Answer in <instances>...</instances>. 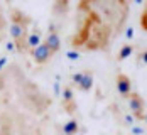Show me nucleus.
Listing matches in <instances>:
<instances>
[{
	"mask_svg": "<svg viewBox=\"0 0 147 135\" xmlns=\"http://www.w3.org/2000/svg\"><path fill=\"white\" fill-rule=\"evenodd\" d=\"M3 30H5V17L0 15V32L3 34ZM0 39H2V37H0Z\"/></svg>",
	"mask_w": 147,
	"mask_h": 135,
	"instance_id": "4468645a",
	"label": "nucleus"
},
{
	"mask_svg": "<svg viewBox=\"0 0 147 135\" xmlns=\"http://www.w3.org/2000/svg\"><path fill=\"white\" fill-rule=\"evenodd\" d=\"M129 108H130V111H132L134 118L144 120V115H146V101H144V98H142L139 93L134 91L132 95L129 96Z\"/></svg>",
	"mask_w": 147,
	"mask_h": 135,
	"instance_id": "7ed1b4c3",
	"label": "nucleus"
},
{
	"mask_svg": "<svg viewBox=\"0 0 147 135\" xmlns=\"http://www.w3.org/2000/svg\"><path fill=\"white\" fill-rule=\"evenodd\" d=\"M10 14V36H12V42L15 44V49L19 52H26L27 51V37H29V29L32 24V17L22 12L17 7H10L9 10Z\"/></svg>",
	"mask_w": 147,
	"mask_h": 135,
	"instance_id": "f03ea898",
	"label": "nucleus"
},
{
	"mask_svg": "<svg viewBox=\"0 0 147 135\" xmlns=\"http://www.w3.org/2000/svg\"><path fill=\"white\" fill-rule=\"evenodd\" d=\"M0 15H3V12H2V7H0Z\"/></svg>",
	"mask_w": 147,
	"mask_h": 135,
	"instance_id": "6ab92c4d",
	"label": "nucleus"
},
{
	"mask_svg": "<svg viewBox=\"0 0 147 135\" xmlns=\"http://www.w3.org/2000/svg\"><path fill=\"white\" fill-rule=\"evenodd\" d=\"M142 122H146V123H147V111H146V115H144V120H142Z\"/></svg>",
	"mask_w": 147,
	"mask_h": 135,
	"instance_id": "a211bd4d",
	"label": "nucleus"
},
{
	"mask_svg": "<svg viewBox=\"0 0 147 135\" xmlns=\"http://www.w3.org/2000/svg\"><path fill=\"white\" fill-rule=\"evenodd\" d=\"M63 106H64V111L73 115L74 110H76V101H74V95H73V88L71 86H64L63 88Z\"/></svg>",
	"mask_w": 147,
	"mask_h": 135,
	"instance_id": "6e6552de",
	"label": "nucleus"
},
{
	"mask_svg": "<svg viewBox=\"0 0 147 135\" xmlns=\"http://www.w3.org/2000/svg\"><path fill=\"white\" fill-rule=\"evenodd\" d=\"M44 44L49 47V51L53 54L59 52V49H61V37H59V32L54 26H51L49 30H47V34H46V37H44Z\"/></svg>",
	"mask_w": 147,
	"mask_h": 135,
	"instance_id": "39448f33",
	"label": "nucleus"
},
{
	"mask_svg": "<svg viewBox=\"0 0 147 135\" xmlns=\"http://www.w3.org/2000/svg\"><path fill=\"white\" fill-rule=\"evenodd\" d=\"M132 132H134V134H144V132H142V128H137V127H134Z\"/></svg>",
	"mask_w": 147,
	"mask_h": 135,
	"instance_id": "f3484780",
	"label": "nucleus"
},
{
	"mask_svg": "<svg viewBox=\"0 0 147 135\" xmlns=\"http://www.w3.org/2000/svg\"><path fill=\"white\" fill-rule=\"evenodd\" d=\"M134 49H135V47H134L132 44H129V42L123 44L122 47H120L118 54H117V61H125L127 58H130V56L134 54Z\"/></svg>",
	"mask_w": 147,
	"mask_h": 135,
	"instance_id": "9b49d317",
	"label": "nucleus"
},
{
	"mask_svg": "<svg viewBox=\"0 0 147 135\" xmlns=\"http://www.w3.org/2000/svg\"><path fill=\"white\" fill-rule=\"evenodd\" d=\"M30 56H32V59H34L36 64H46V62L51 59L54 54H53V52L49 51V47L42 42L39 47H36V49L30 51Z\"/></svg>",
	"mask_w": 147,
	"mask_h": 135,
	"instance_id": "423d86ee",
	"label": "nucleus"
},
{
	"mask_svg": "<svg viewBox=\"0 0 147 135\" xmlns=\"http://www.w3.org/2000/svg\"><path fill=\"white\" fill-rule=\"evenodd\" d=\"M73 79V85L81 91H90L93 88V75L91 71H80V73H74L71 76Z\"/></svg>",
	"mask_w": 147,
	"mask_h": 135,
	"instance_id": "20e7f679",
	"label": "nucleus"
},
{
	"mask_svg": "<svg viewBox=\"0 0 147 135\" xmlns=\"http://www.w3.org/2000/svg\"><path fill=\"white\" fill-rule=\"evenodd\" d=\"M115 81H117V91L120 93V96L129 98L132 95V81H130V78L127 75H123V73H118Z\"/></svg>",
	"mask_w": 147,
	"mask_h": 135,
	"instance_id": "0eeeda50",
	"label": "nucleus"
},
{
	"mask_svg": "<svg viewBox=\"0 0 147 135\" xmlns=\"http://www.w3.org/2000/svg\"><path fill=\"white\" fill-rule=\"evenodd\" d=\"M140 59H142V61H144V62L147 64V49H146V51H142V52H140Z\"/></svg>",
	"mask_w": 147,
	"mask_h": 135,
	"instance_id": "2eb2a0df",
	"label": "nucleus"
},
{
	"mask_svg": "<svg viewBox=\"0 0 147 135\" xmlns=\"http://www.w3.org/2000/svg\"><path fill=\"white\" fill-rule=\"evenodd\" d=\"M66 58H68V59L76 61V59H80V52H76V51H69V52L66 54Z\"/></svg>",
	"mask_w": 147,
	"mask_h": 135,
	"instance_id": "ddd939ff",
	"label": "nucleus"
},
{
	"mask_svg": "<svg viewBox=\"0 0 147 135\" xmlns=\"http://www.w3.org/2000/svg\"><path fill=\"white\" fill-rule=\"evenodd\" d=\"M135 2H137V3H140V2H142V0H135Z\"/></svg>",
	"mask_w": 147,
	"mask_h": 135,
	"instance_id": "aec40b11",
	"label": "nucleus"
},
{
	"mask_svg": "<svg viewBox=\"0 0 147 135\" xmlns=\"http://www.w3.org/2000/svg\"><path fill=\"white\" fill-rule=\"evenodd\" d=\"M51 96L17 62L0 71V135H44Z\"/></svg>",
	"mask_w": 147,
	"mask_h": 135,
	"instance_id": "f257e3e1",
	"label": "nucleus"
},
{
	"mask_svg": "<svg viewBox=\"0 0 147 135\" xmlns=\"http://www.w3.org/2000/svg\"><path fill=\"white\" fill-rule=\"evenodd\" d=\"M41 39H42V32L39 27H34V29L30 30L29 37H27V51H32V49H36V47H39V46L42 44L41 42Z\"/></svg>",
	"mask_w": 147,
	"mask_h": 135,
	"instance_id": "1a4fd4ad",
	"label": "nucleus"
},
{
	"mask_svg": "<svg viewBox=\"0 0 147 135\" xmlns=\"http://www.w3.org/2000/svg\"><path fill=\"white\" fill-rule=\"evenodd\" d=\"M68 5H69V0H56L54 2V12L59 15L66 14L68 12Z\"/></svg>",
	"mask_w": 147,
	"mask_h": 135,
	"instance_id": "f8f14e48",
	"label": "nucleus"
},
{
	"mask_svg": "<svg viewBox=\"0 0 147 135\" xmlns=\"http://www.w3.org/2000/svg\"><path fill=\"white\" fill-rule=\"evenodd\" d=\"M78 130H80V123H78L76 118H71V120H68L64 125H63V132H64V135H76Z\"/></svg>",
	"mask_w": 147,
	"mask_h": 135,
	"instance_id": "9d476101",
	"label": "nucleus"
},
{
	"mask_svg": "<svg viewBox=\"0 0 147 135\" xmlns=\"http://www.w3.org/2000/svg\"><path fill=\"white\" fill-rule=\"evenodd\" d=\"M132 34H134V29H132V27H129V29H127V34H125V36H127V39H130V37H132Z\"/></svg>",
	"mask_w": 147,
	"mask_h": 135,
	"instance_id": "dca6fc26",
	"label": "nucleus"
}]
</instances>
